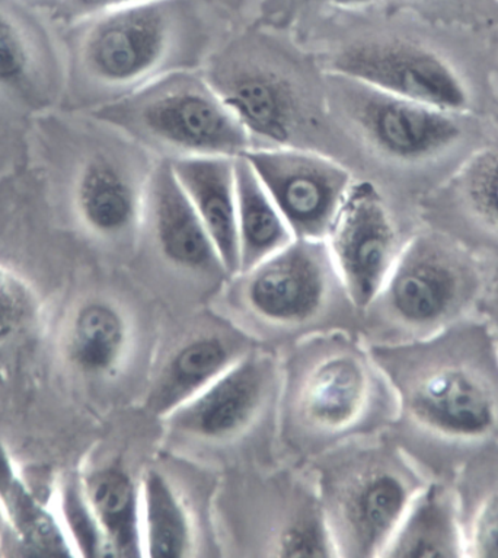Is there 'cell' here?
Returning <instances> with one entry per match:
<instances>
[{
    "label": "cell",
    "mask_w": 498,
    "mask_h": 558,
    "mask_svg": "<svg viewBox=\"0 0 498 558\" xmlns=\"http://www.w3.org/2000/svg\"><path fill=\"white\" fill-rule=\"evenodd\" d=\"M97 116L175 158H238L253 141L214 84L189 72L163 73Z\"/></svg>",
    "instance_id": "6da1fadb"
},
{
    "label": "cell",
    "mask_w": 498,
    "mask_h": 558,
    "mask_svg": "<svg viewBox=\"0 0 498 558\" xmlns=\"http://www.w3.org/2000/svg\"><path fill=\"white\" fill-rule=\"evenodd\" d=\"M175 12L174 0H151L85 21L82 59L90 75L132 90L163 75L159 71L175 43Z\"/></svg>",
    "instance_id": "7a4b0ae2"
},
{
    "label": "cell",
    "mask_w": 498,
    "mask_h": 558,
    "mask_svg": "<svg viewBox=\"0 0 498 558\" xmlns=\"http://www.w3.org/2000/svg\"><path fill=\"white\" fill-rule=\"evenodd\" d=\"M244 157L294 238L327 240L354 183L350 172L323 155L284 146L250 149Z\"/></svg>",
    "instance_id": "3957f363"
},
{
    "label": "cell",
    "mask_w": 498,
    "mask_h": 558,
    "mask_svg": "<svg viewBox=\"0 0 498 558\" xmlns=\"http://www.w3.org/2000/svg\"><path fill=\"white\" fill-rule=\"evenodd\" d=\"M335 93L345 114L376 149L400 161L436 157L461 136L452 112L437 110L382 93L350 77L337 75Z\"/></svg>",
    "instance_id": "277c9868"
},
{
    "label": "cell",
    "mask_w": 498,
    "mask_h": 558,
    "mask_svg": "<svg viewBox=\"0 0 498 558\" xmlns=\"http://www.w3.org/2000/svg\"><path fill=\"white\" fill-rule=\"evenodd\" d=\"M332 73L446 112L465 110L470 102L465 84L450 64L414 43H359L337 56Z\"/></svg>",
    "instance_id": "5b68a950"
},
{
    "label": "cell",
    "mask_w": 498,
    "mask_h": 558,
    "mask_svg": "<svg viewBox=\"0 0 498 558\" xmlns=\"http://www.w3.org/2000/svg\"><path fill=\"white\" fill-rule=\"evenodd\" d=\"M325 242L349 296L366 308L397 262L396 227L374 184L353 183Z\"/></svg>",
    "instance_id": "8992f818"
},
{
    "label": "cell",
    "mask_w": 498,
    "mask_h": 558,
    "mask_svg": "<svg viewBox=\"0 0 498 558\" xmlns=\"http://www.w3.org/2000/svg\"><path fill=\"white\" fill-rule=\"evenodd\" d=\"M327 242L294 238L246 277L245 300L255 314L275 323H302L324 305L331 275Z\"/></svg>",
    "instance_id": "52a82bcc"
},
{
    "label": "cell",
    "mask_w": 498,
    "mask_h": 558,
    "mask_svg": "<svg viewBox=\"0 0 498 558\" xmlns=\"http://www.w3.org/2000/svg\"><path fill=\"white\" fill-rule=\"evenodd\" d=\"M270 375V363L262 357L232 363L196 397L172 411L175 429L207 439L236 434L257 413Z\"/></svg>",
    "instance_id": "ba28073f"
},
{
    "label": "cell",
    "mask_w": 498,
    "mask_h": 558,
    "mask_svg": "<svg viewBox=\"0 0 498 558\" xmlns=\"http://www.w3.org/2000/svg\"><path fill=\"white\" fill-rule=\"evenodd\" d=\"M143 214L168 262L194 271L224 270L205 225L175 179L171 162L156 168L146 180Z\"/></svg>",
    "instance_id": "9c48e42d"
},
{
    "label": "cell",
    "mask_w": 498,
    "mask_h": 558,
    "mask_svg": "<svg viewBox=\"0 0 498 558\" xmlns=\"http://www.w3.org/2000/svg\"><path fill=\"white\" fill-rule=\"evenodd\" d=\"M461 287L453 259L432 242L417 241L397 258L382 292L398 317L422 326L448 314Z\"/></svg>",
    "instance_id": "30bf717a"
},
{
    "label": "cell",
    "mask_w": 498,
    "mask_h": 558,
    "mask_svg": "<svg viewBox=\"0 0 498 558\" xmlns=\"http://www.w3.org/2000/svg\"><path fill=\"white\" fill-rule=\"evenodd\" d=\"M411 410L432 429L462 438L487 434L496 423V402L487 385L459 366L424 376L411 393Z\"/></svg>",
    "instance_id": "8fae6325"
},
{
    "label": "cell",
    "mask_w": 498,
    "mask_h": 558,
    "mask_svg": "<svg viewBox=\"0 0 498 558\" xmlns=\"http://www.w3.org/2000/svg\"><path fill=\"white\" fill-rule=\"evenodd\" d=\"M231 157H181L171 167L228 272H240L236 172Z\"/></svg>",
    "instance_id": "7c38bea8"
},
{
    "label": "cell",
    "mask_w": 498,
    "mask_h": 558,
    "mask_svg": "<svg viewBox=\"0 0 498 558\" xmlns=\"http://www.w3.org/2000/svg\"><path fill=\"white\" fill-rule=\"evenodd\" d=\"M409 488L389 471L359 478L341 501L340 521L352 556H375L388 545L409 510Z\"/></svg>",
    "instance_id": "4fadbf2b"
},
{
    "label": "cell",
    "mask_w": 498,
    "mask_h": 558,
    "mask_svg": "<svg viewBox=\"0 0 498 558\" xmlns=\"http://www.w3.org/2000/svg\"><path fill=\"white\" fill-rule=\"evenodd\" d=\"M145 189L146 181L138 184L114 159L95 157L77 177V211L86 227L99 235H120L143 214Z\"/></svg>",
    "instance_id": "5bb4252c"
},
{
    "label": "cell",
    "mask_w": 498,
    "mask_h": 558,
    "mask_svg": "<svg viewBox=\"0 0 498 558\" xmlns=\"http://www.w3.org/2000/svg\"><path fill=\"white\" fill-rule=\"evenodd\" d=\"M250 137L283 144L292 132L294 102L283 82L262 71H240L211 82Z\"/></svg>",
    "instance_id": "9a60e30c"
},
{
    "label": "cell",
    "mask_w": 498,
    "mask_h": 558,
    "mask_svg": "<svg viewBox=\"0 0 498 558\" xmlns=\"http://www.w3.org/2000/svg\"><path fill=\"white\" fill-rule=\"evenodd\" d=\"M84 496L102 532L111 557H142L141 493L121 466L95 471L84 484Z\"/></svg>",
    "instance_id": "2e32d148"
},
{
    "label": "cell",
    "mask_w": 498,
    "mask_h": 558,
    "mask_svg": "<svg viewBox=\"0 0 498 558\" xmlns=\"http://www.w3.org/2000/svg\"><path fill=\"white\" fill-rule=\"evenodd\" d=\"M240 272L251 270L294 240L288 222L244 155L235 159Z\"/></svg>",
    "instance_id": "e0dca14e"
},
{
    "label": "cell",
    "mask_w": 498,
    "mask_h": 558,
    "mask_svg": "<svg viewBox=\"0 0 498 558\" xmlns=\"http://www.w3.org/2000/svg\"><path fill=\"white\" fill-rule=\"evenodd\" d=\"M232 350L218 337L184 344L163 367L150 393V409L171 414L232 365Z\"/></svg>",
    "instance_id": "ac0fdd59"
},
{
    "label": "cell",
    "mask_w": 498,
    "mask_h": 558,
    "mask_svg": "<svg viewBox=\"0 0 498 558\" xmlns=\"http://www.w3.org/2000/svg\"><path fill=\"white\" fill-rule=\"evenodd\" d=\"M365 396L362 366L352 357H332L312 372L303 392V409L320 426L343 427L356 417Z\"/></svg>",
    "instance_id": "d6986e66"
},
{
    "label": "cell",
    "mask_w": 498,
    "mask_h": 558,
    "mask_svg": "<svg viewBox=\"0 0 498 558\" xmlns=\"http://www.w3.org/2000/svg\"><path fill=\"white\" fill-rule=\"evenodd\" d=\"M0 504L25 547L42 557L72 556L66 535L16 474L5 448L0 445Z\"/></svg>",
    "instance_id": "ffe728a7"
},
{
    "label": "cell",
    "mask_w": 498,
    "mask_h": 558,
    "mask_svg": "<svg viewBox=\"0 0 498 558\" xmlns=\"http://www.w3.org/2000/svg\"><path fill=\"white\" fill-rule=\"evenodd\" d=\"M142 539L146 556L187 557L192 548V525L171 483L159 471L145 475L141 492Z\"/></svg>",
    "instance_id": "44dd1931"
},
{
    "label": "cell",
    "mask_w": 498,
    "mask_h": 558,
    "mask_svg": "<svg viewBox=\"0 0 498 558\" xmlns=\"http://www.w3.org/2000/svg\"><path fill=\"white\" fill-rule=\"evenodd\" d=\"M387 547L389 557L459 556L457 523L445 493L430 488L410 512L406 510Z\"/></svg>",
    "instance_id": "7402d4cb"
},
{
    "label": "cell",
    "mask_w": 498,
    "mask_h": 558,
    "mask_svg": "<svg viewBox=\"0 0 498 558\" xmlns=\"http://www.w3.org/2000/svg\"><path fill=\"white\" fill-rule=\"evenodd\" d=\"M125 326L119 311L90 302L77 311L69 335V356L85 374H104L120 361Z\"/></svg>",
    "instance_id": "603a6c76"
},
{
    "label": "cell",
    "mask_w": 498,
    "mask_h": 558,
    "mask_svg": "<svg viewBox=\"0 0 498 558\" xmlns=\"http://www.w3.org/2000/svg\"><path fill=\"white\" fill-rule=\"evenodd\" d=\"M461 187L472 211L498 231V146L481 150L467 162Z\"/></svg>",
    "instance_id": "cb8c5ba5"
},
{
    "label": "cell",
    "mask_w": 498,
    "mask_h": 558,
    "mask_svg": "<svg viewBox=\"0 0 498 558\" xmlns=\"http://www.w3.org/2000/svg\"><path fill=\"white\" fill-rule=\"evenodd\" d=\"M32 51L15 16L0 5V86L8 89L27 84Z\"/></svg>",
    "instance_id": "d4e9b609"
},
{
    "label": "cell",
    "mask_w": 498,
    "mask_h": 558,
    "mask_svg": "<svg viewBox=\"0 0 498 558\" xmlns=\"http://www.w3.org/2000/svg\"><path fill=\"white\" fill-rule=\"evenodd\" d=\"M36 314V300L28 284L10 268L0 266V341L27 326Z\"/></svg>",
    "instance_id": "484cf974"
},
{
    "label": "cell",
    "mask_w": 498,
    "mask_h": 558,
    "mask_svg": "<svg viewBox=\"0 0 498 558\" xmlns=\"http://www.w3.org/2000/svg\"><path fill=\"white\" fill-rule=\"evenodd\" d=\"M281 557H328V536L319 519H297L280 538Z\"/></svg>",
    "instance_id": "4316f807"
},
{
    "label": "cell",
    "mask_w": 498,
    "mask_h": 558,
    "mask_svg": "<svg viewBox=\"0 0 498 558\" xmlns=\"http://www.w3.org/2000/svg\"><path fill=\"white\" fill-rule=\"evenodd\" d=\"M145 2L151 0H56L53 19L64 25H76L104 12Z\"/></svg>",
    "instance_id": "83f0119b"
},
{
    "label": "cell",
    "mask_w": 498,
    "mask_h": 558,
    "mask_svg": "<svg viewBox=\"0 0 498 558\" xmlns=\"http://www.w3.org/2000/svg\"><path fill=\"white\" fill-rule=\"evenodd\" d=\"M472 548L475 556L498 558V495L485 501L475 519Z\"/></svg>",
    "instance_id": "f1b7e54d"
},
{
    "label": "cell",
    "mask_w": 498,
    "mask_h": 558,
    "mask_svg": "<svg viewBox=\"0 0 498 558\" xmlns=\"http://www.w3.org/2000/svg\"><path fill=\"white\" fill-rule=\"evenodd\" d=\"M331 2L340 8H361L371 5L375 0H331Z\"/></svg>",
    "instance_id": "f546056e"
}]
</instances>
